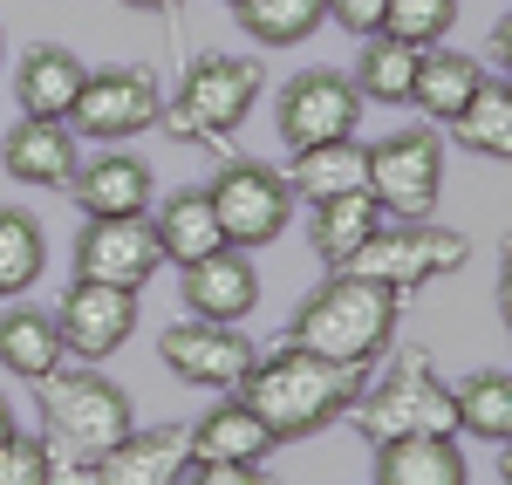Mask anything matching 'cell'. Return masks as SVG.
<instances>
[{"label": "cell", "instance_id": "obj_29", "mask_svg": "<svg viewBox=\"0 0 512 485\" xmlns=\"http://www.w3.org/2000/svg\"><path fill=\"white\" fill-rule=\"evenodd\" d=\"M233 14H239V28L260 41V48H301V41L328 21L321 0H239Z\"/></svg>", "mask_w": 512, "mask_h": 485}, {"label": "cell", "instance_id": "obj_23", "mask_svg": "<svg viewBox=\"0 0 512 485\" xmlns=\"http://www.w3.org/2000/svg\"><path fill=\"white\" fill-rule=\"evenodd\" d=\"M158 246L164 260H178V267H192V260H205V253H219L226 246V233H219V212H212V192H171V199L158 205Z\"/></svg>", "mask_w": 512, "mask_h": 485}, {"label": "cell", "instance_id": "obj_40", "mask_svg": "<svg viewBox=\"0 0 512 485\" xmlns=\"http://www.w3.org/2000/svg\"><path fill=\"white\" fill-rule=\"evenodd\" d=\"M0 62H7V35H0Z\"/></svg>", "mask_w": 512, "mask_h": 485}, {"label": "cell", "instance_id": "obj_9", "mask_svg": "<svg viewBox=\"0 0 512 485\" xmlns=\"http://www.w3.org/2000/svg\"><path fill=\"white\" fill-rule=\"evenodd\" d=\"M151 123H164V89L151 69H96V76H82L69 130L96 137V144H130Z\"/></svg>", "mask_w": 512, "mask_h": 485}, {"label": "cell", "instance_id": "obj_3", "mask_svg": "<svg viewBox=\"0 0 512 485\" xmlns=\"http://www.w3.org/2000/svg\"><path fill=\"white\" fill-rule=\"evenodd\" d=\"M130 431H137L130 397L110 376H96L89 363L41 376V438H48V451H62V458H76L82 472H96V458L117 451Z\"/></svg>", "mask_w": 512, "mask_h": 485}, {"label": "cell", "instance_id": "obj_42", "mask_svg": "<svg viewBox=\"0 0 512 485\" xmlns=\"http://www.w3.org/2000/svg\"><path fill=\"white\" fill-rule=\"evenodd\" d=\"M226 7H239V0H226Z\"/></svg>", "mask_w": 512, "mask_h": 485}, {"label": "cell", "instance_id": "obj_18", "mask_svg": "<svg viewBox=\"0 0 512 485\" xmlns=\"http://www.w3.org/2000/svg\"><path fill=\"white\" fill-rule=\"evenodd\" d=\"M82 55L76 48H55V41H41L21 55V69H14V96H21V117H69L82 96Z\"/></svg>", "mask_w": 512, "mask_h": 485}, {"label": "cell", "instance_id": "obj_7", "mask_svg": "<svg viewBox=\"0 0 512 485\" xmlns=\"http://www.w3.org/2000/svg\"><path fill=\"white\" fill-rule=\"evenodd\" d=\"M465 260H472V240H465V233L431 226V219H417V226H396V219H383V226H376V240H369V246L349 260V274H362V281H383V287H396V294H410V287H424V281L458 274Z\"/></svg>", "mask_w": 512, "mask_h": 485}, {"label": "cell", "instance_id": "obj_8", "mask_svg": "<svg viewBox=\"0 0 512 485\" xmlns=\"http://www.w3.org/2000/svg\"><path fill=\"white\" fill-rule=\"evenodd\" d=\"M212 212H219V233L226 246H267L287 233V219H294V185H287V171L260 158H233L219 178H212Z\"/></svg>", "mask_w": 512, "mask_h": 485}, {"label": "cell", "instance_id": "obj_19", "mask_svg": "<svg viewBox=\"0 0 512 485\" xmlns=\"http://www.w3.org/2000/svg\"><path fill=\"white\" fill-rule=\"evenodd\" d=\"M287 185H294V199H342V192H362L369 185V144H355V137H335V144H301L294 164H287Z\"/></svg>", "mask_w": 512, "mask_h": 485}, {"label": "cell", "instance_id": "obj_12", "mask_svg": "<svg viewBox=\"0 0 512 485\" xmlns=\"http://www.w3.org/2000/svg\"><path fill=\"white\" fill-rule=\"evenodd\" d=\"M158 356H164V369H171L178 383H192V390H239V376L260 363L253 342L233 335V322H198V315L164 328Z\"/></svg>", "mask_w": 512, "mask_h": 485}, {"label": "cell", "instance_id": "obj_36", "mask_svg": "<svg viewBox=\"0 0 512 485\" xmlns=\"http://www.w3.org/2000/svg\"><path fill=\"white\" fill-rule=\"evenodd\" d=\"M492 62H499V69L512 76V14L499 21V28H492Z\"/></svg>", "mask_w": 512, "mask_h": 485}, {"label": "cell", "instance_id": "obj_30", "mask_svg": "<svg viewBox=\"0 0 512 485\" xmlns=\"http://www.w3.org/2000/svg\"><path fill=\"white\" fill-rule=\"evenodd\" d=\"M458 431L506 445L512 438V376L506 369H478L472 383H458Z\"/></svg>", "mask_w": 512, "mask_h": 485}, {"label": "cell", "instance_id": "obj_25", "mask_svg": "<svg viewBox=\"0 0 512 485\" xmlns=\"http://www.w3.org/2000/svg\"><path fill=\"white\" fill-rule=\"evenodd\" d=\"M417 62H424V48H417V41L369 35L349 82H355V96H369V103H410V89H417Z\"/></svg>", "mask_w": 512, "mask_h": 485}, {"label": "cell", "instance_id": "obj_28", "mask_svg": "<svg viewBox=\"0 0 512 485\" xmlns=\"http://www.w3.org/2000/svg\"><path fill=\"white\" fill-rule=\"evenodd\" d=\"M458 144L465 151H478V158H512V96H506V82H478L472 89V103L458 110Z\"/></svg>", "mask_w": 512, "mask_h": 485}, {"label": "cell", "instance_id": "obj_13", "mask_svg": "<svg viewBox=\"0 0 512 485\" xmlns=\"http://www.w3.org/2000/svg\"><path fill=\"white\" fill-rule=\"evenodd\" d=\"M55 328H62L69 356L103 363V356H117L123 342H130V328H137V294L130 287H103V281H76L62 294V308H55Z\"/></svg>", "mask_w": 512, "mask_h": 485}, {"label": "cell", "instance_id": "obj_31", "mask_svg": "<svg viewBox=\"0 0 512 485\" xmlns=\"http://www.w3.org/2000/svg\"><path fill=\"white\" fill-rule=\"evenodd\" d=\"M458 21V0H390L383 7V35H403L417 48H437Z\"/></svg>", "mask_w": 512, "mask_h": 485}, {"label": "cell", "instance_id": "obj_2", "mask_svg": "<svg viewBox=\"0 0 512 485\" xmlns=\"http://www.w3.org/2000/svg\"><path fill=\"white\" fill-rule=\"evenodd\" d=\"M396 301H403L396 287L362 281L349 267H335V281H321L315 294L294 308L287 342L308 349V356H328V363H362L369 369L396 335Z\"/></svg>", "mask_w": 512, "mask_h": 485}, {"label": "cell", "instance_id": "obj_6", "mask_svg": "<svg viewBox=\"0 0 512 485\" xmlns=\"http://www.w3.org/2000/svg\"><path fill=\"white\" fill-rule=\"evenodd\" d=\"M437 192H444V137L431 123H410L369 144V199L383 205V219L417 226L437 212Z\"/></svg>", "mask_w": 512, "mask_h": 485}, {"label": "cell", "instance_id": "obj_34", "mask_svg": "<svg viewBox=\"0 0 512 485\" xmlns=\"http://www.w3.org/2000/svg\"><path fill=\"white\" fill-rule=\"evenodd\" d=\"M321 7H328L335 28H349L355 41H369V35H383V7H390V0H321Z\"/></svg>", "mask_w": 512, "mask_h": 485}, {"label": "cell", "instance_id": "obj_14", "mask_svg": "<svg viewBox=\"0 0 512 485\" xmlns=\"http://www.w3.org/2000/svg\"><path fill=\"white\" fill-rule=\"evenodd\" d=\"M185 308H192L198 322H246L253 308H260V274H253V253L246 246H219V253H205L185 267Z\"/></svg>", "mask_w": 512, "mask_h": 485}, {"label": "cell", "instance_id": "obj_24", "mask_svg": "<svg viewBox=\"0 0 512 485\" xmlns=\"http://www.w3.org/2000/svg\"><path fill=\"white\" fill-rule=\"evenodd\" d=\"M485 82L472 55H458V48H424V62H417V89H410V103L437 123H458V110L472 103V89Z\"/></svg>", "mask_w": 512, "mask_h": 485}, {"label": "cell", "instance_id": "obj_39", "mask_svg": "<svg viewBox=\"0 0 512 485\" xmlns=\"http://www.w3.org/2000/svg\"><path fill=\"white\" fill-rule=\"evenodd\" d=\"M499 472H506V485H512V438H506V451H499Z\"/></svg>", "mask_w": 512, "mask_h": 485}, {"label": "cell", "instance_id": "obj_20", "mask_svg": "<svg viewBox=\"0 0 512 485\" xmlns=\"http://www.w3.org/2000/svg\"><path fill=\"white\" fill-rule=\"evenodd\" d=\"M376 485H472V472H465V451L451 438L417 431V438L376 445Z\"/></svg>", "mask_w": 512, "mask_h": 485}, {"label": "cell", "instance_id": "obj_22", "mask_svg": "<svg viewBox=\"0 0 512 485\" xmlns=\"http://www.w3.org/2000/svg\"><path fill=\"white\" fill-rule=\"evenodd\" d=\"M376 226H383V205L369 199V185L362 192H342V199H321L315 205V226H308V240L328 267H349L362 246L376 240Z\"/></svg>", "mask_w": 512, "mask_h": 485}, {"label": "cell", "instance_id": "obj_17", "mask_svg": "<svg viewBox=\"0 0 512 485\" xmlns=\"http://www.w3.org/2000/svg\"><path fill=\"white\" fill-rule=\"evenodd\" d=\"M0 164H7L14 185H69L82 164L69 117H21L0 137Z\"/></svg>", "mask_w": 512, "mask_h": 485}, {"label": "cell", "instance_id": "obj_15", "mask_svg": "<svg viewBox=\"0 0 512 485\" xmlns=\"http://www.w3.org/2000/svg\"><path fill=\"white\" fill-rule=\"evenodd\" d=\"M192 472V424L130 431L117 451L96 458V485H185Z\"/></svg>", "mask_w": 512, "mask_h": 485}, {"label": "cell", "instance_id": "obj_4", "mask_svg": "<svg viewBox=\"0 0 512 485\" xmlns=\"http://www.w3.org/2000/svg\"><path fill=\"white\" fill-rule=\"evenodd\" d=\"M349 417H355V431H362L369 445L417 438V431L458 438V390L437 376V363L424 349H403L383 383H362V397L349 404Z\"/></svg>", "mask_w": 512, "mask_h": 485}, {"label": "cell", "instance_id": "obj_21", "mask_svg": "<svg viewBox=\"0 0 512 485\" xmlns=\"http://www.w3.org/2000/svg\"><path fill=\"white\" fill-rule=\"evenodd\" d=\"M62 356H69V342H62L55 315H41V308H7L0 315V369L7 376L41 383V376L62 369Z\"/></svg>", "mask_w": 512, "mask_h": 485}, {"label": "cell", "instance_id": "obj_1", "mask_svg": "<svg viewBox=\"0 0 512 485\" xmlns=\"http://www.w3.org/2000/svg\"><path fill=\"white\" fill-rule=\"evenodd\" d=\"M362 376H369L362 363H328V356H308L287 342L239 376V404L287 445V438H308L321 424L349 417V404L362 397Z\"/></svg>", "mask_w": 512, "mask_h": 485}, {"label": "cell", "instance_id": "obj_38", "mask_svg": "<svg viewBox=\"0 0 512 485\" xmlns=\"http://www.w3.org/2000/svg\"><path fill=\"white\" fill-rule=\"evenodd\" d=\"M123 7H137V14H164V7H178V0H123Z\"/></svg>", "mask_w": 512, "mask_h": 485}, {"label": "cell", "instance_id": "obj_10", "mask_svg": "<svg viewBox=\"0 0 512 485\" xmlns=\"http://www.w3.org/2000/svg\"><path fill=\"white\" fill-rule=\"evenodd\" d=\"M164 267V246L151 212H130V219H89L76 233V281H103V287H151Z\"/></svg>", "mask_w": 512, "mask_h": 485}, {"label": "cell", "instance_id": "obj_27", "mask_svg": "<svg viewBox=\"0 0 512 485\" xmlns=\"http://www.w3.org/2000/svg\"><path fill=\"white\" fill-rule=\"evenodd\" d=\"M48 267V240H41V219L21 205H0V301L28 294Z\"/></svg>", "mask_w": 512, "mask_h": 485}, {"label": "cell", "instance_id": "obj_5", "mask_svg": "<svg viewBox=\"0 0 512 485\" xmlns=\"http://www.w3.org/2000/svg\"><path fill=\"white\" fill-rule=\"evenodd\" d=\"M267 69L260 62H239V55H205L185 69L178 96H164V130L178 144H205V137H233L246 110L260 103Z\"/></svg>", "mask_w": 512, "mask_h": 485}, {"label": "cell", "instance_id": "obj_16", "mask_svg": "<svg viewBox=\"0 0 512 485\" xmlns=\"http://www.w3.org/2000/svg\"><path fill=\"white\" fill-rule=\"evenodd\" d=\"M69 192H76L82 219H130V212H151L158 178H151V164L130 158V151H103V158L76 164Z\"/></svg>", "mask_w": 512, "mask_h": 485}, {"label": "cell", "instance_id": "obj_32", "mask_svg": "<svg viewBox=\"0 0 512 485\" xmlns=\"http://www.w3.org/2000/svg\"><path fill=\"white\" fill-rule=\"evenodd\" d=\"M0 485H55V451L48 438H7L0 445Z\"/></svg>", "mask_w": 512, "mask_h": 485}, {"label": "cell", "instance_id": "obj_37", "mask_svg": "<svg viewBox=\"0 0 512 485\" xmlns=\"http://www.w3.org/2000/svg\"><path fill=\"white\" fill-rule=\"evenodd\" d=\"M14 431H21V424H14V404H7V397H0V445H7V438H14Z\"/></svg>", "mask_w": 512, "mask_h": 485}, {"label": "cell", "instance_id": "obj_11", "mask_svg": "<svg viewBox=\"0 0 512 485\" xmlns=\"http://www.w3.org/2000/svg\"><path fill=\"white\" fill-rule=\"evenodd\" d=\"M355 117H362V96H355L349 76L335 69H308L280 89L274 123H280V144L301 151V144H335V137H355Z\"/></svg>", "mask_w": 512, "mask_h": 485}, {"label": "cell", "instance_id": "obj_33", "mask_svg": "<svg viewBox=\"0 0 512 485\" xmlns=\"http://www.w3.org/2000/svg\"><path fill=\"white\" fill-rule=\"evenodd\" d=\"M185 485H280L260 458H192V472H185Z\"/></svg>", "mask_w": 512, "mask_h": 485}, {"label": "cell", "instance_id": "obj_26", "mask_svg": "<svg viewBox=\"0 0 512 485\" xmlns=\"http://www.w3.org/2000/svg\"><path fill=\"white\" fill-rule=\"evenodd\" d=\"M274 445H280V438L239 404V397H233V404H219V410H205V417L192 424V458H239V465H246V458H267Z\"/></svg>", "mask_w": 512, "mask_h": 485}, {"label": "cell", "instance_id": "obj_41", "mask_svg": "<svg viewBox=\"0 0 512 485\" xmlns=\"http://www.w3.org/2000/svg\"><path fill=\"white\" fill-rule=\"evenodd\" d=\"M506 96H512V76H506Z\"/></svg>", "mask_w": 512, "mask_h": 485}, {"label": "cell", "instance_id": "obj_35", "mask_svg": "<svg viewBox=\"0 0 512 485\" xmlns=\"http://www.w3.org/2000/svg\"><path fill=\"white\" fill-rule=\"evenodd\" d=\"M499 322H506V335H512V233L499 240Z\"/></svg>", "mask_w": 512, "mask_h": 485}]
</instances>
